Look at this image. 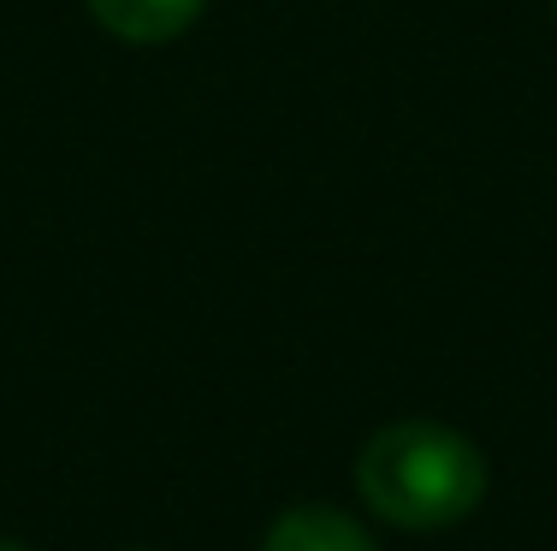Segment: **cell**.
I'll return each instance as SVG.
<instances>
[{"instance_id": "6da1fadb", "label": "cell", "mask_w": 557, "mask_h": 551, "mask_svg": "<svg viewBox=\"0 0 557 551\" xmlns=\"http://www.w3.org/2000/svg\"><path fill=\"white\" fill-rule=\"evenodd\" d=\"M356 492L392 528H450L486 492V463L440 422H392L356 456Z\"/></svg>"}, {"instance_id": "7a4b0ae2", "label": "cell", "mask_w": 557, "mask_h": 551, "mask_svg": "<svg viewBox=\"0 0 557 551\" xmlns=\"http://www.w3.org/2000/svg\"><path fill=\"white\" fill-rule=\"evenodd\" d=\"M208 12V0H89V18L119 42L161 48L172 36H184Z\"/></svg>"}, {"instance_id": "3957f363", "label": "cell", "mask_w": 557, "mask_h": 551, "mask_svg": "<svg viewBox=\"0 0 557 551\" xmlns=\"http://www.w3.org/2000/svg\"><path fill=\"white\" fill-rule=\"evenodd\" d=\"M261 551H374L362 528H356L344 510H326V504H297L268 528V546Z\"/></svg>"}, {"instance_id": "277c9868", "label": "cell", "mask_w": 557, "mask_h": 551, "mask_svg": "<svg viewBox=\"0 0 557 551\" xmlns=\"http://www.w3.org/2000/svg\"><path fill=\"white\" fill-rule=\"evenodd\" d=\"M0 551H24V546L18 540H0Z\"/></svg>"}, {"instance_id": "5b68a950", "label": "cell", "mask_w": 557, "mask_h": 551, "mask_svg": "<svg viewBox=\"0 0 557 551\" xmlns=\"http://www.w3.org/2000/svg\"><path fill=\"white\" fill-rule=\"evenodd\" d=\"M552 12H557V0H552Z\"/></svg>"}]
</instances>
